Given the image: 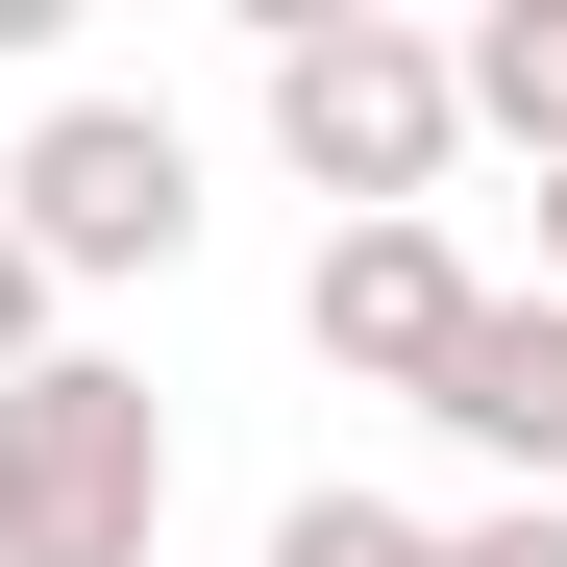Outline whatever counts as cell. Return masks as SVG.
Instances as JSON below:
<instances>
[{"instance_id":"1","label":"cell","mask_w":567,"mask_h":567,"mask_svg":"<svg viewBox=\"0 0 567 567\" xmlns=\"http://www.w3.org/2000/svg\"><path fill=\"white\" fill-rule=\"evenodd\" d=\"M271 148H297L321 223H444V173H468L444 25H395V0H271Z\"/></svg>"},{"instance_id":"2","label":"cell","mask_w":567,"mask_h":567,"mask_svg":"<svg viewBox=\"0 0 567 567\" xmlns=\"http://www.w3.org/2000/svg\"><path fill=\"white\" fill-rule=\"evenodd\" d=\"M173 543V395L124 346H50L0 395V567H148Z\"/></svg>"},{"instance_id":"3","label":"cell","mask_w":567,"mask_h":567,"mask_svg":"<svg viewBox=\"0 0 567 567\" xmlns=\"http://www.w3.org/2000/svg\"><path fill=\"white\" fill-rule=\"evenodd\" d=\"M0 223H25L50 297H148V271H198V124L173 100H50L0 148Z\"/></svg>"},{"instance_id":"4","label":"cell","mask_w":567,"mask_h":567,"mask_svg":"<svg viewBox=\"0 0 567 567\" xmlns=\"http://www.w3.org/2000/svg\"><path fill=\"white\" fill-rule=\"evenodd\" d=\"M468 297H494V271H468L444 223H321V271H297V346L346 370V395H395V420H420V370L468 346Z\"/></svg>"},{"instance_id":"5","label":"cell","mask_w":567,"mask_h":567,"mask_svg":"<svg viewBox=\"0 0 567 567\" xmlns=\"http://www.w3.org/2000/svg\"><path fill=\"white\" fill-rule=\"evenodd\" d=\"M420 420L494 468V494H567V297H543V271H494V297H468V346L420 370Z\"/></svg>"},{"instance_id":"6","label":"cell","mask_w":567,"mask_h":567,"mask_svg":"<svg viewBox=\"0 0 567 567\" xmlns=\"http://www.w3.org/2000/svg\"><path fill=\"white\" fill-rule=\"evenodd\" d=\"M444 100L494 124V148H543V173H567V0H494V25H444Z\"/></svg>"},{"instance_id":"7","label":"cell","mask_w":567,"mask_h":567,"mask_svg":"<svg viewBox=\"0 0 567 567\" xmlns=\"http://www.w3.org/2000/svg\"><path fill=\"white\" fill-rule=\"evenodd\" d=\"M271 567H444V518H420V494H346V468H321V494H271Z\"/></svg>"},{"instance_id":"8","label":"cell","mask_w":567,"mask_h":567,"mask_svg":"<svg viewBox=\"0 0 567 567\" xmlns=\"http://www.w3.org/2000/svg\"><path fill=\"white\" fill-rule=\"evenodd\" d=\"M444 567H567V494H494V518H444Z\"/></svg>"},{"instance_id":"9","label":"cell","mask_w":567,"mask_h":567,"mask_svg":"<svg viewBox=\"0 0 567 567\" xmlns=\"http://www.w3.org/2000/svg\"><path fill=\"white\" fill-rule=\"evenodd\" d=\"M50 346H74V321H50V271H25V223H0V395H25Z\"/></svg>"},{"instance_id":"10","label":"cell","mask_w":567,"mask_h":567,"mask_svg":"<svg viewBox=\"0 0 567 567\" xmlns=\"http://www.w3.org/2000/svg\"><path fill=\"white\" fill-rule=\"evenodd\" d=\"M543 297H567V173H543Z\"/></svg>"}]
</instances>
